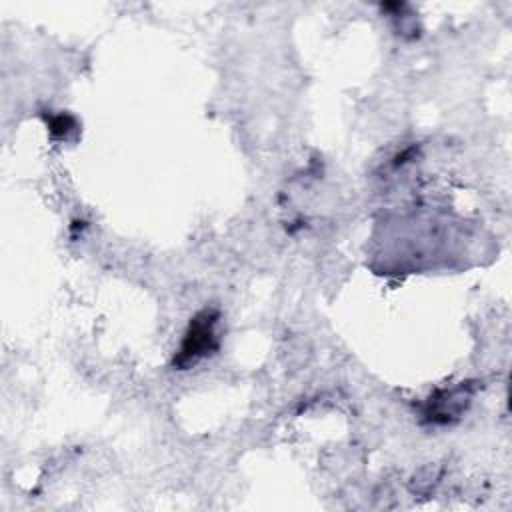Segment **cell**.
I'll list each match as a JSON object with an SVG mask.
<instances>
[{"mask_svg": "<svg viewBox=\"0 0 512 512\" xmlns=\"http://www.w3.org/2000/svg\"><path fill=\"white\" fill-rule=\"evenodd\" d=\"M214 316L206 310L202 314H198L186 336H184V342H182V348H180V354H178V364L180 366H188L190 362L194 364L198 358L206 356L210 350H214L216 342H214Z\"/></svg>", "mask_w": 512, "mask_h": 512, "instance_id": "6da1fadb", "label": "cell"}]
</instances>
